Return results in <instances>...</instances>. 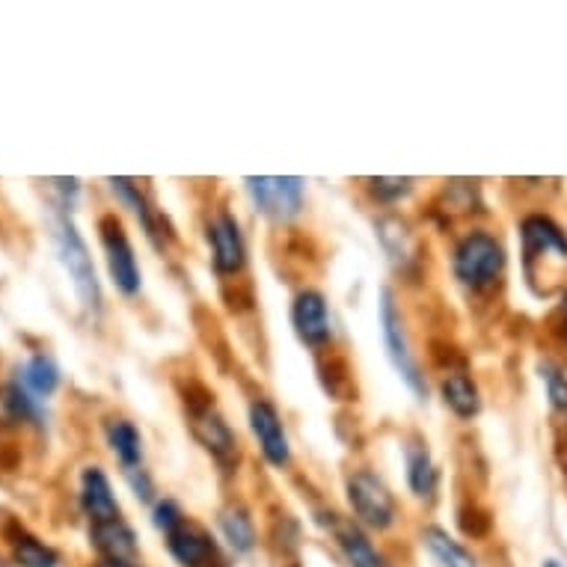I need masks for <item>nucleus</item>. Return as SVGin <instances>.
Listing matches in <instances>:
<instances>
[{
  "label": "nucleus",
  "mask_w": 567,
  "mask_h": 567,
  "mask_svg": "<svg viewBox=\"0 0 567 567\" xmlns=\"http://www.w3.org/2000/svg\"><path fill=\"white\" fill-rule=\"evenodd\" d=\"M523 241V270H526L529 286L558 279V274L567 268V235L565 229L553 223L549 217L532 215L520 227Z\"/></svg>",
  "instance_id": "nucleus-1"
},
{
  "label": "nucleus",
  "mask_w": 567,
  "mask_h": 567,
  "mask_svg": "<svg viewBox=\"0 0 567 567\" xmlns=\"http://www.w3.org/2000/svg\"><path fill=\"white\" fill-rule=\"evenodd\" d=\"M54 244H57V256H60L62 268L72 279V289L78 300H81V306L99 315L102 312V286H99V277H95L90 247H86V241H83L69 215L54 217Z\"/></svg>",
  "instance_id": "nucleus-2"
},
{
  "label": "nucleus",
  "mask_w": 567,
  "mask_h": 567,
  "mask_svg": "<svg viewBox=\"0 0 567 567\" xmlns=\"http://www.w3.org/2000/svg\"><path fill=\"white\" fill-rule=\"evenodd\" d=\"M381 333H383V345H386V357H390L392 369L398 372V378L404 381V386L425 402L428 398V383H425V374L419 369V360L416 354L410 351V339H407V331H404L402 312L395 306L392 300V291H381Z\"/></svg>",
  "instance_id": "nucleus-3"
},
{
  "label": "nucleus",
  "mask_w": 567,
  "mask_h": 567,
  "mask_svg": "<svg viewBox=\"0 0 567 567\" xmlns=\"http://www.w3.org/2000/svg\"><path fill=\"white\" fill-rule=\"evenodd\" d=\"M452 268L466 289H487L506 268V250L487 232H470L454 247Z\"/></svg>",
  "instance_id": "nucleus-4"
},
{
  "label": "nucleus",
  "mask_w": 567,
  "mask_h": 567,
  "mask_svg": "<svg viewBox=\"0 0 567 567\" xmlns=\"http://www.w3.org/2000/svg\"><path fill=\"white\" fill-rule=\"evenodd\" d=\"M348 502H351L357 523L374 529V532H386L398 517L395 496L390 494V487L369 470H360V473H354L348 478Z\"/></svg>",
  "instance_id": "nucleus-5"
},
{
  "label": "nucleus",
  "mask_w": 567,
  "mask_h": 567,
  "mask_svg": "<svg viewBox=\"0 0 567 567\" xmlns=\"http://www.w3.org/2000/svg\"><path fill=\"white\" fill-rule=\"evenodd\" d=\"M244 187L258 215L270 220L298 217L303 208V194H306V182L298 176H250L244 178Z\"/></svg>",
  "instance_id": "nucleus-6"
},
{
  "label": "nucleus",
  "mask_w": 567,
  "mask_h": 567,
  "mask_svg": "<svg viewBox=\"0 0 567 567\" xmlns=\"http://www.w3.org/2000/svg\"><path fill=\"white\" fill-rule=\"evenodd\" d=\"M99 238H102L104 258H107V270L119 294L135 298L140 291V268H137V256L131 241L125 235V227L116 215H104L99 220Z\"/></svg>",
  "instance_id": "nucleus-7"
},
{
  "label": "nucleus",
  "mask_w": 567,
  "mask_h": 567,
  "mask_svg": "<svg viewBox=\"0 0 567 567\" xmlns=\"http://www.w3.org/2000/svg\"><path fill=\"white\" fill-rule=\"evenodd\" d=\"M187 419H190L196 443L202 445L223 470H232L238 461V437L223 419V413L215 407V402H190Z\"/></svg>",
  "instance_id": "nucleus-8"
},
{
  "label": "nucleus",
  "mask_w": 567,
  "mask_h": 567,
  "mask_svg": "<svg viewBox=\"0 0 567 567\" xmlns=\"http://www.w3.org/2000/svg\"><path fill=\"white\" fill-rule=\"evenodd\" d=\"M164 544L178 567H229V558L223 556L215 535L190 517L164 535Z\"/></svg>",
  "instance_id": "nucleus-9"
},
{
  "label": "nucleus",
  "mask_w": 567,
  "mask_h": 567,
  "mask_svg": "<svg viewBox=\"0 0 567 567\" xmlns=\"http://www.w3.org/2000/svg\"><path fill=\"white\" fill-rule=\"evenodd\" d=\"M250 428L256 433L258 449H262L270 466H277V470L289 466L291 445L289 437H286V425H282L277 407L268 398H253L250 402Z\"/></svg>",
  "instance_id": "nucleus-10"
},
{
  "label": "nucleus",
  "mask_w": 567,
  "mask_h": 567,
  "mask_svg": "<svg viewBox=\"0 0 567 567\" xmlns=\"http://www.w3.org/2000/svg\"><path fill=\"white\" fill-rule=\"evenodd\" d=\"M208 244H211V265L220 277H232L247 265L244 235H241V227L229 211H220L208 223Z\"/></svg>",
  "instance_id": "nucleus-11"
},
{
  "label": "nucleus",
  "mask_w": 567,
  "mask_h": 567,
  "mask_svg": "<svg viewBox=\"0 0 567 567\" xmlns=\"http://www.w3.org/2000/svg\"><path fill=\"white\" fill-rule=\"evenodd\" d=\"M291 324L303 345L321 348L331 342V315H327V300L321 291H300L291 306Z\"/></svg>",
  "instance_id": "nucleus-12"
},
{
  "label": "nucleus",
  "mask_w": 567,
  "mask_h": 567,
  "mask_svg": "<svg viewBox=\"0 0 567 567\" xmlns=\"http://www.w3.org/2000/svg\"><path fill=\"white\" fill-rule=\"evenodd\" d=\"M81 508L83 514L90 517V523H107V520H116L123 517L119 511V502H116L114 487H111V478L104 475L102 466H86L81 475Z\"/></svg>",
  "instance_id": "nucleus-13"
},
{
  "label": "nucleus",
  "mask_w": 567,
  "mask_h": 567,
  "mask_svg": "<svg viewBox=\"0 0 567 567\" xmlns=\"http://www.w3.org/2000/svg\"><path fill=\"white\" fill-rule=\"evenodd\" d=\"M90 537H93V547L102 553V558H111V562H131L140 549L135 529L128 526L123 517L107 520V523H95L90 529Z\"/></svg>",
  "instance_id": "nucleus-14"
},
{
  "label": "nucleus",
  "mask_w": 567,
  "mask_h": 567,
  "mask_svg": "<svg viewBox=\"0 0 567 567\" xmlns=\"http://www.w3.org/2000/svg\"><path fill=\"white\" fill-rule=\"evenodd\" d=\"M333 537L339 544L342 556L351 567H386L383 556L374 549L369 535L351 520H333Z\"/></svg>",
  "instance_id": "nucleus-15"
},
{
  "label": "nucleus",
  "mask_w": 567,
  "mask_h": 567,
  "mask_svg": "<svg viewBox=\"0 0 567 567\" xmlns=\"http://www.w3.org/2000/svg\"><path fill=\"white\" fill-rule=\"evenodd\" d=\"M220 535L227 541V547L235 553V556H250L256 549L258 537H256V523L244 506H229L220 511Z\"/></svg>",
  "instance_id": "nucleus-16"
},
{
  "label": "nucleus",
  "mask_w": 567,
  "mask_h": 567,
  "mask_svg": "<svg viewBox=\"0 0 567 567\" xmlns=\"http://www.w3.org/2000/svg\"><path fill=\"white\" fill-rule=\"evenodd\" d=\"M104 437H107V445L116 454V461L123 464V473H131V470L143 466V440H140V431L135 428V423L111 419V423L104 425Z\"/></svg>",
  "instance_id": "nucleus-17"
},
{
  "label": "nucleus",
  "mask_w": 567,
  "mask_h": 567,
  "mask_svg": "<svg viewBox=\"0 0 567 567\" xmlns=\"http://www.w3.org/2000/svg\"><path fill=\"white\" fill-rule=\"evenodd\" d=\"M404 464H407V485L419 499L437 490V466L431 461V452L425 443H407L404 445Z\"/></svg>",
  "instance_id": "nucleus-18"
},
{
  "label": "nucleus",
  "mask_w": 567,
  "mask_h": 567,
  "mask_svg": "<svg viewBox=\"0 0 567 567\" xmlns=\"http://www.w3.org/2000/svg\"><path fill=\"white\" fill-rule=\"evenodd\" d=\"M440 392H443L445 407H449L454 416H461V419H473V416H478V410H482V395H478V386H475V381L470 374H449L443 381V386H440Z\"/></svg>",
  "instance_id": "nucleus-19"
},
{
  "label": "nucleus",
  "mask_w": 567,
  "mask_h": 567,
  "mask_svg": "<svg viewBox=\"0 0 567 567\" xmlns=\"http://www.w3.org/2000/svg\"><path fill=\"white\" fill-rule=\"evenodd\" d=\"M19 383L42 402V398H48L60 386V369H57V362L48 354H33L31 360L21 366Z\"/></svg>",
  "instance_id": "nucleus-20"
},
{
  "label": "nucleus",
  "mask_w": 567,
  "mask_h": 567,
  "mask_svg": "<svg viewBox=\"0 0 567 567\" xmlns=\"http://www.w3.org/2000/svg\"><path fill=\"white\" fill-rule=\"evenodd\" d=\"M423 544L443 567H478L473 553H470L461 541H454L445 529L428 526L423 532Z\"/></svg>",
  "instance_id": "nucleus-21"
},
{
  "label": "nucleus",
  "mask_w": 567,
  "mask_h": 567,
  "mask_svg": "<svg viewBox=\"0 0 567 567\" xmlns=\"http://www.w3.org/2000/svg\"><path fill=\"white\" fill-rule=\"evenodd\" d=\"M107 185H111V190L123 199L125 206L131 208V215L143 223L149 241H152V244H161V241H158V238H161V229H158L155 211H152V206L146 202V196H143V190H140V185H135L131 178H107Z\"/></svg>",
  "instance_id": "nucleus-22"
},
{
  "label": "nucleus",
  "mask_w": 567,
  "mask_h": 567,
  "mask_svg": "<svg viewBox=\"0 0 567 567\" xmlns=\"http://www.w3.org/2000/svg\"><path fill=\"white\" fill-rule=\"evenodd\" d=\"M12 556H15V565L19 567H57L60 565V556L57 549H51L45 541H39L31 532L15 526V535H12Z\"/></svg>",
  "instance_id": "nucleus-23"
},
{
  "label": "nucleus",
  "mask_w": 567,
  "mask_h": 567,
  "mask_svg": "<svg viewBox=\"0 0 567 567\" xmlns=\"http://www.w3.org/2000/svg\"><path fill=\"white\" fill-rule=\"evenodd\" d=\"M3 410H7V416L10 419H15V423H42V416H45V407H42V402L36 398V395H31V392L24 390L19 381L10 383L7 390H3Z\"/></svg>",
  "instance_id": "nucleus-24"
},
{
  "label": "nucleus",
  "mask_w": 567,
  "mask_h": 567,
  "mask_svg": "<svg viewBox=\"0 0 567 567\" xmlns=\"http://www.w3.org/2000/svg\"><path fill=\"white\" fill-rule=\"evenodd\" d=\"M381 241L386 253H390L395 262L398 258H410V244H407V229L398 223V220H383L381 223Z\"/></svg>",
  "instance_id": "nucleus-25"
},
{
  "label": "nucleus",
  "mask_w": 567,
  "mask_h": 567,
  "mask_svg": "<svg viewBox=\"0 0 567 567\" xmlns=\"http://www.w3.org/2000/svg\"><path fill=\"white\" fill-rule=\"evenodd\" d=\"M369 190L381 202H398L402 196H407L413 190V178H372Z\"/></svg>",
  "instance_id": "nucleus-26"
},
{
  "label": "nucleus",
  "mask_w": 567,
  "mask_h": 567,
  "mask_svg": "<svg viewBox=\"0 0 567 567\" xmlns=\"http://www.w3.org/2000/svg\"><path fill=\"white\" fill-rule=\"evenodd\" d=\"M182 520H185V511L178 508L176 499H158L155 508H152V523H155L158 532H164V535H170Z\"/></svg>",
  "instance_id": "nucleus-27"
},
{
  "label": "nucleus",
  "mask_w": 567,
  "mask_h": 567,
  "mask_svg": "<svg viewBox=\"0 0 567 567\" xmlns=\"http://www.w3.org/2000/svg\"><path fill=\"white\" fill-rule=\"evenodd\" d=\"M544 381H547L549 404L556 410H567V374L556 366H544Z\"/></svg>",
  "instance_id": "nucleus-28"
},
{
  "label": "nucleus",
  "mask_w": 567,
  "mask_h": 567,
  "mask_svg": "<svg viewBox=\"0 0 567 567\" xmlns=\"http://www.w3.org/2000/svg\"><path fill=\"white\" fill-rule=\"evenodd\" d=\"M125 478H128V485H131V490H135L137 499H143V502L152 499L155 487H152V478H149V473H146L143 466H140V470H131V473H125Z\"/></svg>",
  "instance_id": "nucleus-29"
},
{
  "label": "nucleus",
  "mask_w": 567,
  "mask_h": 567,
  "mask_svg": "<svg viewBox=\"0 0 567 567\" xmlns=\"http://www.w3.org/2000/svg\"><path fill=\"white\" fill-rule=\"evenodd\" d=\"M95 567H137L135 562H111V558H102Z\"/></svg>",
  "instance_id": "nucleus-30"
},
{
  "label": "nucleus",
  "mask_w": 567,
  "mask_h": 567,
  "mask_svg": "<svg viewBox=\"0 0 567 567\" xmlns=\"http://www.w3.org/2000/svg\"><path fill=\"white\" fill-rule=\"evenodd\" d=\"M562 315H565V324H567V291H565V300H562Z\"/></svg>",
  "instance_id": "nucleus-31"
}]
</instances>
